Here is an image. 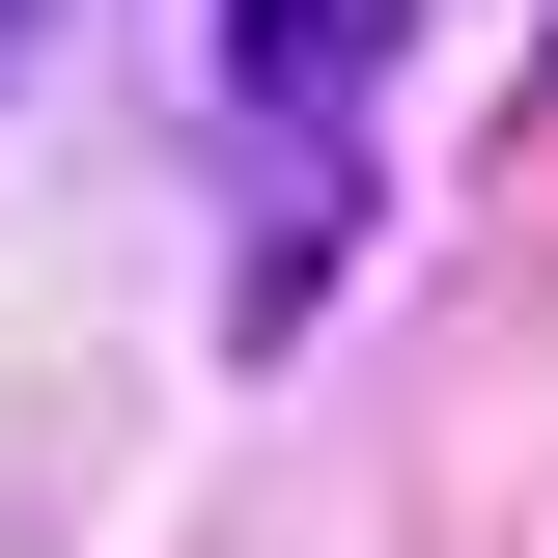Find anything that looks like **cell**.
<instances>
[{
	"instance_id": "obj_1",
	"label": "cell",
	"mask_w": 558,
	"mask_h": 558,
	"mask_svg": "<svg viewBox=\"0 0 558 558\" xmlns=\"http://www.w3.org/2000/svg\"><path fill=\"white\" fill-rule=\"evenodd\" d=\"M391 28H418V0H223V112H279V140H336L363 84H391Z\"/></svg>"
}]
</instances>
